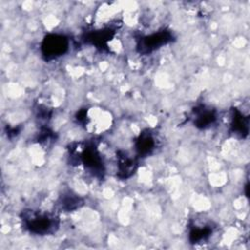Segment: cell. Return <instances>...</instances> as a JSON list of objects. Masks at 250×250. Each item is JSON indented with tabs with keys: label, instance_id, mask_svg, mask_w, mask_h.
I'll return each instance as SVG.
<instances>
[{
	"label": "cell",
	"instance_id": "obj_6",
	"mask_svg": "<svg viewBox=\"0 0 250 250\" xmlns=\"http://www.w3.org/2000/svg\"><path fill=\"white\" fill-rule=\"evenodd\" d=\"M216 119V116L213 111L209 109H200L196 111V117L194 120V123L196 126L200 128H205L209 125H211Z\"/></svg>",
	"mask_w": 250,
	"mask_h": 250
},
{
	"label": "cell",
	"instance_id": "obj_8",
	"mask_svg": "<svg viewBox=\"0 0 250 250\" xmlns=\"http://www.w3.org/2000/svg\"><path fill=\"white\" fill-rule=\"evenodd\" d=\"M134 170H135V162L133 161V159H130L127 157H123L120 159L118 164V172L122 174L121 175L122 178L129 177Z\"/></svg>",
	"mask_w": 250,
	"mask_h": 250
},
{
	"label": "cell",
	"instance_id": "obj_3",
	"mask_svg": "<svg viewBox=\"0 0 250 250\" xmlns=\"http://www.w3.org/2000/svg\"><path fill=\"white\" fill-rule=\"evenodd\" d=\"M171 34L167 31H160L157 33H153L149 36L143 38L140 42L139 48L144 53L151 52L160 46L166 44L171 40Z\"/></svg>",
	"mask_w": 250,
	"mask_h": 250
},
{
	"label": "cell",
	"instance_id": "obj_4",
	"mask_svg": "<svg viewBox=\"0 0 250 250\" xmlns=\"http://www.w3.org/2000/svg\"><path fill=\"white\" fill-rule=\"evenodd\" d=\"M82 160L87 169L91 172L102 173L103 172V163L102 159L97 152V150L93 147L86 148L82 153Z\"/></svg>",
	"mask_w": 250,
	"mask_h": 250
},
{
	"label": "cell",
	"instance_id": "obj_7",
	"mask_svg": "<svg viewBox=\"0 0 250 250\" xmlns=\"http://www.w3.org/2000/svg\"><path fill=\"white\" fill-rule=\"evenodd\" d=\"M232 128L236 134H240L242 137L246 136L248 133V119L236 111L232 121Z\"/></svg>",
	"mask_w": 250,
	"mask_h": 250
},
{
	"label": "cell",
	"instance_id": "obj_5",
	"mask_svg": "<svg viewBox=\"0 0 250 250\" xmlns=\"http://www.w3.org/2000/svg\"><path fill=\"white\" fill-rule=\"evenodd\" d=\"M155 146L154 140L149 133H144L140 136V139L137 142V149L141 154L149 153Z\"/></svg>",
	"mask_w": 250,
	"mask_h": 250
},
{
	"label": "cell",
	"instance_id": "obj_2",
	"mask_svg": "<svg viewBox=\"0 0 250 250\" xmlns=\"http://www.w3.org/2000/svg\"><path fill=\"white\" fill-rule=\"evenodd\" d=\"M68 40L63 35L51 34L42 43V54L48 59H56L67 51Z\"/></svg>",
	"mask_w": 250,
	"mask_h": 250
},
{
	"label": "cell",
	"instance_id": "obj_1",
	"mask_svg": "<svg viewBox=\"0 0 250 250\" xmlns=\"http://www.w3.org/2000/svg\"><path fill=\"white\" fill-rule=\"evenodd\" d=\"M23 220L25 227L29 229V231L37 234L48 233L54 229V227L57 226L56 220L47 214L29 213L24 217Z\"/></svg>",
	"mask_w": 250,
	"mask_h": 250
}]
</instances>
